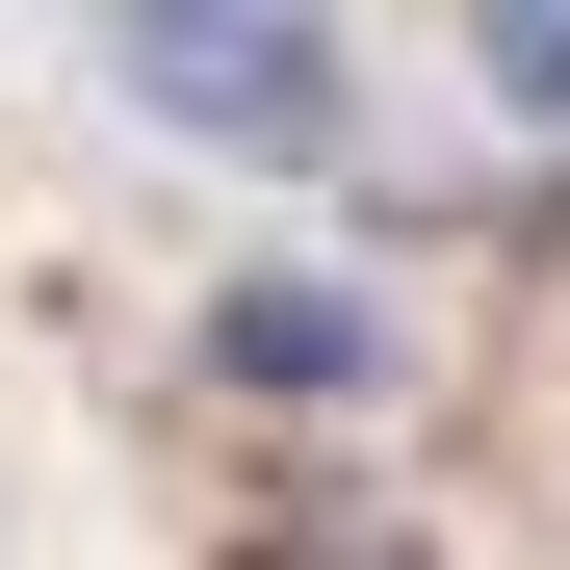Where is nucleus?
<instances>
[{
    "mask_svg": "<svg viewBox=\"0 0 570 570\" xmlns=\"http://www.w3.org/2000/svg\"><path fill=\"white\" fill-rule=\"evenodd\" d=\"M466 78H493L519 156H570V0H466Z\"/></svg>",
    "mask_w": 570,
    "mask_h": 570,
    "instance_id": "nucleus-3",
    "label": "nucleus"
},
{
    "mask_svg": "<svg viewBox=\"0 0 570 570\" xmlns=\"http://www.w3.org/2000/svg\"><path fill=\"white\" fill-rule=\"evenodd\" d=\"M259 570H415V544H363V519H312V544H259Z\"/></svg>",
    "mask_w": 570,
    "mask_h": 570,
    "instance_id": "nucleus-4",
    "label": "nucleus"
},
{
    "mask_svg": "<svg viewBox=\"0 0 570 570\" xmlns=\"http://www.w3.org/2000/svg\"><path fill=\"white\" fill-rule=\"evenodd\" d=\"M208 363H234L259 415H363V390H390V312H363V285H312V259H259L234 312H208Z\"/></svg>",
    "mask_w": 570,
    "mask_h": 570,
    "instance_id": "nucleus-2",
    "label": "nucleus"
},
{
    "mask_svg": "<svg viewBox=\"0 0 570 570\" xmlns=\"http://www.w3.org/2000/svg\"><path fill=\"white\" fill-rule=\"evenodd\" d=\"M105 52H130V105L259 130V156H312V105H337V0H105Z\"/></svg>",
    "mask_w": 570,
    "mask_h": 570,
    "instance_id": "nucleus-1",
    "label": "nucleus"
}]
</instances>
